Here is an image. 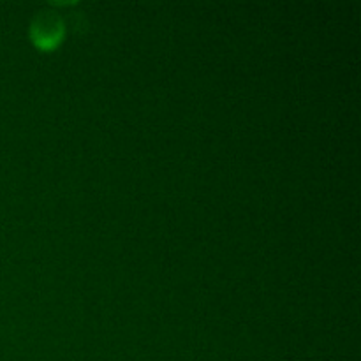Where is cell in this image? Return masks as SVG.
Instances as JSON below:
<instances>
[{
  "instance_id": "obj_1",
  "label": "cell",
  "mask_w": 361,
  "mask_h": 361,
  "mask_svg": "<svg viewBox=\"0 0 361 361\" xmlns=\"http://www.w3.org/2000/svg\"><path fill=\"white\" fill-rule=\"evenodd\" d=\"M59 23L53 21L51 18L46 16L42 18L37 23V42L39 44H51V42L56 41V35H59Z\"/></svg>"
}]
</instances>
